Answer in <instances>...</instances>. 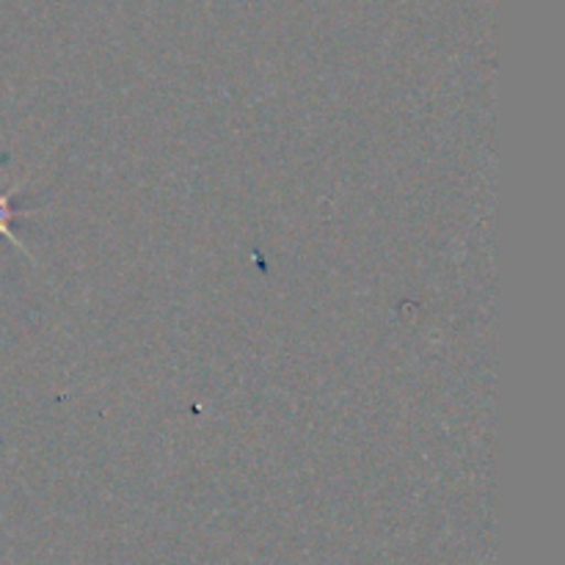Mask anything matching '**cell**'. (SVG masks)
<instances>
[{
  "mask_svg": "<svg viewBox=\"0 0 565 565\" xmlns=\"http://www.w3.org/2000/svg\"><path fill=\"white\" fill-rule=\"evenodd\" d=\"M17 210H14V191H6L0 193V237L14 243L17 248H22V243L17 241L14 232H11V221H14Z\"/></svg>",
  "mask_w": 565,
  "mask_h": 565,
  "instance_id": "cell-1",
  "label": "cell"
}]
</instances>
